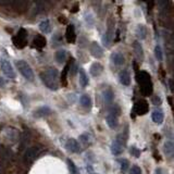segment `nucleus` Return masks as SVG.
Listing matches in <instances>:
<instances>
[{
  "label": "nucleus",
  "instance_id": "1",
  "mask_svg": "<svg viewBox=\"0 0 174 174\" xmlns=\"http://www.w3.org/2000/svg\"><path fill=\"white\" fill-rule=\"evenodd\" d=\"M42 82L51 90H58L59 88V71L56 68H48L40 73Z\"/></svg>",
  "mask_w": 174,
  "mask_h": 174
},
{
  "label": "nucleus",
  "instance_id": "2",
  "mask_svg": "<svg viewBox=\"0 0 174 174\" xmlns=\"http://www.w3.org/2000/svg\"><path fill=\"white\" fill-rule=\"evenodd\" d=\"M137 83L141 86V91L144 96H150L153 90V84L151 81V76L146 71H139L136 73Z\"/></svg>",
  "mask_w": 174,
  "mask_h": 174
},
{
  "label": "nucleus",
  "instance_id": "3",
  "mask_svg": "<svg viewBox=\"0 0 174 174\" xmlns=\"http://www.w3.org/2000/svg\"><path fill=\"white\" fill-rule=\"evenodd\" d=\"M125 145H126V136L123 133L119 134L111 144V153L114 156H120L124 151Z\"/></svg>",
  "mask_w": 174,
  "mask_h": 174
},
{
  "label": "nucleus",
  "instance_id": "4",
  "mask_svg": "<svg viewBox=\"0 0 174 174\" xmlns=\"http://www.w3.org/2000/svg\"><path fill=\"white\" fill-rule=\"evenodd\" d=\"M15 65H17L19 72L23 75V77H24L25 79H27V81H29V82L34 81V79H35V74H34L31 65H29L26 61L18 60L17 62H15Z\"/></svg>",
  "mask_w": 174,
  "mask_h": 174
},
{
  "label": "nucleus",
  "instance_id": "5",
  "mask_svg": "<svg viewBox=\"0 0 174 174\" xmlns=\"http://www.w3.org/2000/svg\"><path fill=\"white\" fill-rule=\"evenodd\" d=\"M114 26H115V22H114L113 18L109 17L108 21H107V31L102 37V43L106 47H108L114 38Z\"/></svg>",
  "mask_w": 174,
  "mask_h": 174
},
{
  "label": "nucleus",
  "instance_id": "6",
  "mask_svg": "<svg viewBox=\"0 0 174 174\" xmlns=\"http://www.w3.org/2000/svg\"><path fill=\"white\" fill-rule=\"evenodd\" d=\"M12 42L14 44V46L19 49H22L27 45V31L25 28H20L19 32L17 33V35L13 36Z\"/></svg>",
  "mask_w": 174,
  "mask_h": 174
},
{
  "label": "nucleus",
  "instance_id": "7",
  "mask_svg": "<svg viewBox=\"0 0 174 174\" xmlns=\"http://www.w3.org/2000/svg\"><path fill=\"white\" fill-rule=\"evenodd\" d=\"M0 68L2 70V73L6 75L8 79H15V72L13 70V66L11 65V63L9 62L7 59H1L0 60Z\"/></svg>",
  "mask_w": 174,
  "mask_h": 174
},
{
  "label": "nucleus",
  "instance_id": "8",
  "mask_svg": "<svg viewBox=\"0 0 174 174\" xmlns=\"http://www.w3.org/2000/svg\"><path fill=\"white\" fill-rule=\"evenodd\" d=\"M148 111H149V105L144 99L135 102L134 107H133V113H135L136 115H144V114L148 113Z\"/></svg>",
  "mask_w": 174,
  "mask_h": 174
},
{
  "label": "nucleus",
  "instance_id": "9",
  "mask_svg": "<svg viewBox=\"0 0 174 174\" xmlns=\"http://www.w3.org/2000/svg\"><path fill=\"white\" fill-rule=\"evenodd\" d=\"M40 153V148L33 146V147H29L26 149V151L24 153V162L26 164H29L36 159V158L39 156Z\"/></svg>",
  "mask_w": 174,
  "mask_h": 174
},
{
  "label": "nucleus",
  "instance_id": "10",
  "mask_svg": "<svg viewBox=\"0 0 174 174\" xmlns=\"http://www.w3.org/2000/svg\"><path fill=\"white\" fill-rule=\"evenodd\" d=\"M89 51H90L91 56L96 59H100L104 56V50L97 42H93L89 45Z\"/></svg>",
  "mask_w": 174,
  "mask_h": 174
},
{
  "label": "nucleus",
  "instance_id": "11",
  "mask_svg": "<svg viewBox=\"0 0 174 174\" xmlns=\"http://www.w3.org/2000/svg\"><path fill=\"white\" fill-rule=\"evenodd\" d=\"M65 39L69 44H75L76 42V32L73 24H68L65 29Z\"/></svg>",
  "mask_w": 174,
  "mask_h": 174
},
{
  "label": "nucleus",
  "instance_id": "12",
  "mask_svg": "<svg viewBox=\"0 0 174 174\" xmlns=\"http://www.w3.org/2000/svg\"><path fill=\"white\" fill-rule=\"evenodd\" d=\"M65 148L68 151L73 153H79L81 151V145L75 138H70L65 144Z\"/></svg>",
  "mask_w": 174,
  "mask_h": 174
},
{
  "label": "nucleus",
  "instance_id": "13",
  "mask_svg": "<svg viewBox=\"0 0 174 174\" xmlns=\"http://www.w3.org/2000/svg\"><path fill=\"white\" fill-rule=\"evenodd\" d=\"M104 72V66L100 62H94L93 64L89 68V73H90L91 76L94 77H98L102 74Z\"/></svg>",
  "mask_w": 174,
  "mask_h": 174
},
{
  "label": "nucleus",
  "instance_id": "14",
  "mask_svg": "<svg viewBox=\"0 0 174 174\" xmlns=\"http://www.w3.org/2000/svg\"><path fill=\"white\" fill-rule=\"evenodd\" d=\"M110 59H111V61L114 63L115 65H123L125 63V58L124 56H123L121 52L119 51H115V52H112L111 56H110Z\"/></svg>",
  "mask_w": 174,
  "mask_h": 174
},
{
  "label": "nucleus",
  "instance_id": "15",
  "mask_svg": "<svg viewBox=\"0 0 174 174\" xmlns=\"http://www.w3.org/2000/svg\"><path fill=\"white\" fill-rule=\"evenodd\" d=\"M47 45V39L44 35H36L35 38L33 40V47L37 48V49H43L44 47H46Z\"/></svg>",
  "mask_w": 174,
  "mask_h": 174
},
{
  "label": "nucleus",
  "instance_id": "16",
  "mask_svg": "<svg viewBox=\"0 0 174 174\" xmlns=\"http://www.w3.org/2000/svg\"><path fill=\"white\" fill-rule=\"evenodd\" d=\"M151 119L156 124H162L164 120V114L161 109H155L151 113Z\"/></svg>",
  "mask_w": 174,
  "mask_h": 174
},
{
  "label": "nucleus",
  "instance_id": "17",
  "mask_svg": "<svg viewBox=\"0 0 174 174\" xmlns=\"http://www.w3.org/2000/svg\"><path fill=\"white\" fill-rule=\"evenodd\" d=\"M51 113H52V110L50 109L49 107L43 106L34 111V116H35V118H44V116L50 115Z\"/></svg>",
  "mask_w": 174,
  "mask_h": 174
},
{
  "label": "nucleus",
  "instance_id": "18",
  "mask_svg": "<svg viewBox=\"0 0 174 174\" xmlns=\"http://www.w3.org/2000/svg\"><path fill=\"white\" fill-rule=\"evenodd\" d=\"M106 121H107V124H108V126L110 129L114 130L116 126H118L119 124V119H118V115L114 113H111V112H109L108 115H107L106 118Z\"/></svg>",
  "mask_w": 174,
  "mask_h": 174
},
{
  "label": "nucleus",
  "instance_id": "19",
  "mask_svg": "<svg viewBox=\"0 0 174 174\" xmlns=\"http://www.w3.org/2000/svg\"><path fill=\"white\" fill-rule=\"evenodd\" d=\"M119 81L122 85L124 86H129L130 84V74L129 71L123 70L119 73Z\"/></svg>",
  "mask_w": 174,
  "mask_h": 174
},
{
  "label": "nucleus",
  "instance_id": "20",
  "mask_svg": "<svg viewBox=\"0 0 174 174\" xmlns=\"http://www.w3.org/2000/svg\"><path fill=\"white\" fill-rule=\"evenodd\" d=\"M18 130L15 129H12V127H10V129H7L6 130V134H4V138L8 139L9 141H11V143H17L18 141Z\"/></svg>",
  "mask_w": 174,
  "mask_h": 174
},
{
  "label": "nucleus",
  "instance_id": "21",
  "mask_svg": "<svg viewBox=\"0 0 174 174\" xmlns=\"http://www.w3.org/2000/svg\"><path fill=\"white\" fill-rule=\"evenodd\" d=\"M72 63V62H71ZM71 63H66L65 66L63 68L62 70V73H61V79H60V82L61 84H62V87H66L68 86V74H69V71H70V66H71Z\"/></svg>",
  "mask_w": 174,
  "mask_h": 174
},
{
  "label": "nucleus",
  "instance_id": "22",
  "mask_svg": "<svg viewBox=\"0 0 174 174\" xmlns=\"http://www.w3.org/2000/svg\"><path fill=\"white\" fill-rule=\"evenodd\" d=\"M79 85H81L83 88H85V87L88 85L89 83V79H88V76H87L86 72L84 69H79Z\"/></svg>",
  "mask_w": 174,
  "mask_h": 174
},
{
  "label": "nucleus",
  "instance_id": "23",
  "mask_svg": "<svg viewBox=\"0 0 174 174\" xmlns=\"http://www.w3.org/2000/svg\"><path fill=\"white\" fill-rule=\"evenodd\" d=\"M163 151L166 153V157H173V152H174V145L172 141H166L163 145Z\"/></svg>",
  "mask_w": 174,
  "mask_h": 174
},
{
  "label": "nucleus",
  "instance_id": "24",
  "mask_svg": "<svg viewBox=\"0 0 174 174\" xmlns=\"http://www.w3.org/2000/svg\"><path fill=\"white\" fill-rule=\"evenodd\" d=\"M135 34H136V36L138 37V39H141V40L145 39L146 36H147V28H146L145 25L139 24L138 26L136 27V31H135Z\"/></svg>",
  "mask_w": 174,
  "mask_h": 174
},
{
  "label": "nucleus",
  "instance_id": "25",
  "mask_svg": "<svg viewBox=\"0 0 174 174\" xmlns=\"http://www.w3.org/2000/svg\"><path fill=\"white\" fill-rule=\"evenodd\" d=\"M133 49H134V51H135V54H136L137 58H138L139 60H143V59H144V50H143L141 45L139 44V42L135 40V42L133 43Z\"/></svg>",
  "mask_w": 174,
  "mask_h": 174
},
{
  "label": "nucleus",
  "instance_id": "26",
  "mask_svg": "<svg viewBox=\"0 0 174 174\" xmlns=\"http://www.w3.org/2000/svg\"><path fill=\"white\" fill-rule=\"evenodd\" d=\"M39 29L44 34H49L50 32H51V24H50L49 20L48 19L43 20V21L39 23Z\"/></svg>",
  "mask_w": 174,
  "mask_h": 174
},
{
  "label": "nucleus",
  "instance_id": "27",
  "mask_svg": "<svg viewBox=\"0 0 174 174\" xmlns=\"http://www.w3.org/2000/svg\"><path fill=\"white\" fill-rule=\"evenodd\" d=\"M66 56H68L66 50L64 49L58 50V51L56 52V60L58 61V63H63L66 60Z\"/></svg>",
  "mask_w": 174,
  "mask_h": 174
},
{
  "label": "nucleus",
  "instance_id": "28",
  "mask_svg": "<svg viewBox=\"0 0 174 174\" xmlns=\"http://www.w3.org/2000/svg\"><path fill=\"white\" fill-rule=\"evenodd\" d=\"M79 102L81 105L84 107V108H90L91 107V98L89 97L88 95H83L81 98H79Z\"/></svg>",
  "mask_w": 174,
  "mask_h": 174
},
{
  "label": "nucleus",
  "instance_id": "29",
  "mask_svg": "<svg viewBox=\"0 0 174 174\" xmlns=\"http://www.w3.org/2000/svg\"><path fill=\"white\" fill-rule=\"evenodd\" d=\"M119 162H120V170H121V173L125 174V173L127 172V170H129V168H130V162H129V160H126V159H121Z\"/></svg>",
  "mask_w": 174,
  "mask_h": 174
},
{
  "label": "nucleus",
  "instance_id": "30",
  "mask_svg": "<svg viewBox=\"0 0 174 174\" xmlns=\"http://www.w3.org/2000/svg\"><path fill=\"white\" fill-rule=\"evenodd\" d=\"M79 141L84 144V145H90L91 144V135L88 133H84L79 136Z\"/></svg>",
  "mask_w": 174,
  "mask_h": 174
},
{
  "label": "nucleus",
  "instance_id": "31",
  "mask_svg": "<svg viewBox=\"0 0 174 174\" xmlns=\"http://www.w3.org/2000/svg\"><path fill=\"white\" fill-rule=\"evenodd\" d=\"M113 93H112L111 89H107V90L104 91V99L105 101L107 102V104H110V102H112V100H113Z\"/></svg>",
  "mask_w": 174,
  "mask_h": 174
},
{
  "label": "nucleus",
  "instance_id": "32",
  "mask_svg": "<svg viewBox=\"0 0 174 174\" xmlns=\"http://www.w3.org/2000/svg\"><path fill=\"white\" fill-rule=\"evenodd\" d=\"M68 166H69V171H70V174H79V170H77L75 163L72 161L71 159H68Z\"/></svg>",
  "mask_w": 174,
  "mask_h": 174
},
{
  "label": "nucleus",
  "instance_id": "33",
  "mask_svg": "<svg viewBox=\"0 0 174 174\" xmlns=\"http://www.w3.org/2000/svg\"><path fill=\"white\" fill-rule=\"evenodd\" d=\"M155 56L158 61H162V59H163V52H162V49L159 45L155 47Z\"/></svg>",
  "mask_w": 174,
  "mask_h": 174
},
{
  "label": "nucleus",
  "instance_id": "34",
  "mask_svg": "<svg viewBox=\"0 0 174 174\" xmlns=\"http://www.w3.org/2000/svg\"><path fill=\"white\" fill-rule=\"evenodd\" d=\"M130 153L133 156V157L139 158V156H141V150H139L136 146H132V147L130 148Z\"/></svg>",
  "mask_w": 174,
  "mask_h": 174
},
{
  "label": "nucleus",
  "instance_id": "35",
  "mask_svg": "<svg viewBox=\"0 0 174 174\" xmlns=\"http://www.w3.org/2000/svg\"><path fill=\"white\" fill-rule=\"evenodd\" d=\"M130 174H141V169L139 168L138 166H136V164H134V166L130 168Z\"/></svg>",
  "mask_w": 174,
  "mask_h": 174
},
{
  "label": "nucleus",
  "instance_id": "36",
  "mask_svg": "<svg viewBox=\"0 0 174 174\" xmlns=\"http://www.w3.org/2000/svg\"><path fill=\"white\" fill-rule=\"evenodd\" d=\"M79 3H75L74 6L71 8V13H76L77 11H79Z\"/></svg>",
  "mask_w": 174,
  "mask_h": 174
},
{
  "label": "nucleus",
  "instance_id": "37",
  "mask_svg": "<svg viewBox=\"0 0 174 174\" xmlns=\"http://www.w3.org/2000/svg\"><path fill=\"white\" fill-rule=\"evenodd\" d=\"M59 22L62 23V24H68V20L65 19V17H63V15H60V17L58 18Z\"/></svg>",
  "mask_w": 174,
  "mask_h": 174
},
{
  "label": "nucleus",
  "instance_id": "38",
  "mask_svg": "<svg viewBox=\"0 0 174 174\" xmlns=\"http://www.w3.org/2000/svg\"><path fill=\"white\" fill-rule=\"evenodd\" d=\"M156 174H168V173H166V171L162 168H157L156 169Z\"/></svg>",
  "mask_w": 174,
  "mask_h": 174
},
{
  "label": "nucleus",
  "instance_id": "39",
  "mask_svg": "<svg viewBox=\"0 0 174 174\" xmlns=\"http://www.w3.org/2000/svg\"><path fill=\"white\" fill-rule=\"evenodd\" d=\"M152 102H153L155 105H158V104L160 105V104H161V99H160V98L157 96V97H155V98L152 99Z\"/></svg>",
  "mask_w": 174,
  "mask_h": 174
},
{
  "label": "nucleus",
  "instance_id": "40",
  "mask_svg": "<svg viewBox=\"0 0 174 174\" xmlns=\"http://www.w3.org/2000/svg\"><path fill=\"white\" fill-rule=\"evenodd\" d=\"M168 83H169V87H170V90L171 91H173V79H169V81H168Z\"/></svg>",
  "mask_w": 174,
  "mask_h": 174
},
{
  "label": "nucleus",
  "instance_id": "41",
  "mask_svg": "<svg viewBox=\"0 0 174 174\" xmlns=\"http://www.w3.org/2000/svg\"><path fill=\"white\" fill-rule=\"evenodd\" d=\"M4 85H6V82H4L3 79H1V77H0V86H1V87H3Z\"/></svg>",
  "mask_w": 174,
  "mask_h": 174
},
{
  "label": "nucleus",
  "instance_id": "42",
  "mask_svg": "<svg viewBox=\"0 0 174 174\" xmlns=\"http://www.w3.org/2000/svg\"><path fill=\"white\" fill-rule=\"evenodd\" d=\"M168 100H169V104H170V106H171V107H173V102H172V97H169V98H168Z\"/></svg>",
  "mask_w": 174,
  "mask_h": 174
},
{
  "label": "nucleus",
  "instance_id": "43",
  "mask_svg": "<svg viewBox=\"0 0 174 174\" xmlns=\"http://www.w3.org/2000/svg\"><path fill=\"white\" fill-rule=\"evenodd\" d=\"M90 174H96V173H94V172H91V173H90Z\"/></svg>",
  "mask_w": 174,
  "mask_h": 174
}]
</instances>
